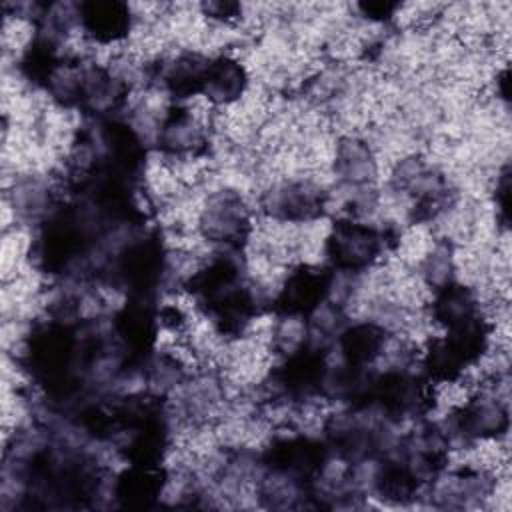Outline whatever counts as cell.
I'll return each mask as SVG.
<instances>
[{"mask_svg": "<svg viewBox=\"0 0 512 512\" xmlns=\"http://www.w3.org/2000/svg\"><path fill=\"white\" fill-rule=\"evenodd\" d=\"M202 12L218 22H232L242 14V6L236 2H206L202 4Z\"/></svg>", "mask_w": 512, "mask_h": 512, "instance_id": "18", "label": "cell"}, {"mask_svg": "<svg viewBox=\"0 0 512 512\" xmlns=\"http://www.w3.org/2000/svg\"><path fill=\"white\" fill-rule=\"evenodd\" d=\"M390 330L378 320H360L346 324L336 336L340 364L350 368H372L386 352Z\"/></svg>", "mask_w": 512, "mask_h": 512, "instance_id": "13", "label": "cell"}, {"mask_svg": "<svg viewBox=\"0 0 512 512\" xmlns=\"http://www.w3.org/2000/svg\"><path fill=\"white\" fill-rule=\"evenodd\" d=\"M330 456L324 440L306 434H286L270 440L258 460L262 472L314 488L328 470Z\"/></svg>", "mask_w": 512, "mask_h": 512, "instance_id": "4", "label": "cell"}, {"mask_svg": "<svg viewBox=\"0 0 512 512\" xmlns=\"http://www.w3.org/2000/svg\"><path fill=\"white\" fill-rule=\"evenodd\" d=\"M392 232L374 224L362 222L354 216L336 220L324 240V254L328 268L344 274L368 272L380 262L382 254L396 246Z\"/></svg>", "mask_w": 512, "mask_h": 512, "instance_id": "2", "label": "cell"}, {"mask_svg": "<svg viewBox=\"0 0 512 512\" xmlns=\"http://www.w3.org/2000/svg\"><path fill=\"white\" fill-rule=\"evenodd\" d=\"M328 192L314 180H286L262 194V212L280 224H310L328 210Z\"/></svg>", "mask_w": 512, "mask_h": 512, "instance_id": "8", "label": "cell"}, {"mask_svg": "<svg viewBox=\"0 0 512 512\" xmlns=\"http://www.w3.org/2000/svg\"><path fill=\"white\" fill-rule=\"evenodd\" d=\"M170 272V256L156 230L130 234L102 266V276L126 296H156Z\"/></svg>", "mask_w": 512, "mask_h": 512, "instance_id": "1", "label": "cell"}, {"mask_svg": "<svg viewBox=\"0 0 512 512\" xmlns=\"http://www.w3.org/2000/svg\"><path fill=\"white\" fill-rule=\"evenodd\" d=\"M478 314H482V310L474 288L452 280L434 290L430 302V316L444 330L460 326L476 318Z\"/></svg>", "mask_w": 512, "mask_h": 512, "instance_id": "16", "label": "cell"}, {"mask_svg": "<svg viewBox=\"0 0 512 512\" xmlns=\"http://www.w3.org/2000/svg\"><path fill=\"white\" fill-rule=\"evenodd\" d=\"M78 26L96 44H116L132 30V10L120 0H86L76 4Z\"/></svg>", "mask_w": 512, "mask_h": 512, "instance_id": "12", "label": "cell"}, {"mask_svg": "<svg viewBox=\"0 0 512 512\" xmlns=\"http://www.w3.org/2000/svg\"><path fill=\"white\" fill-rule=\"evenodd\" d=\"M496 480L484 468L462 466L438 476L430 486V498L442 508H468L482 504L494 494Z\"/></svg>", "mask_w": 512, "mask_h": 512, "instance_id": "10", "label": "cell"}, {"mask_svg": "<svg viewBox=\"0 0 512 512\" xmlns=\"http://www.w3.org/2000/svg\"><path fill=\"white\" fill-rule=\"evenodd\" d=\"M248 84L250 76L246 66L230 54H220L208 58L200 96L214 106H230L246 94Z\"/></svg>", "mask_w": 512, "mask_h": 512, "instance_id": "14", "label": "cell"}, {"mask_svg": "<svg viewBox=\"0 0 512 512\" xmlns=\"http://www.w3.org/2000/svg\"><path fill=\"white\" fill-rule=\"evenodd\" d=\"M156 148L172 160L200 158L208 150V134L190 108L174 104L158 122Z\"/></svg>", "mask_w": 512, "mask_h": 512, "instance_id": "9", "label": "cell"}, {"mask_svg": "<svg viewBox=\"0 0 512 512\" xmlns=\"http://www.w3.org/2000/svg\"><path fill=\"white\" fill-rule=\"evenodd\" d=\"M334 270L316 264H298L282 280L278 292L270 300L276 318L308 320L330 298Z\"/></svg>", "mask_w": 512, "mask_h": 512, "instance_id": "7", "label": "cell"}, {"mask_svg": "<svg viewBox=\"0 0 512 512\" xmlns=\"http://www.w3.org/2000/svg\"><path fill=\"white\" fill-rule=\"evenodd\" d=\"M328 370V346L306 336L300 346L286 352L282 362L270 370L268 388L286 402H308L324 396Z\"/></svg>", "mask_w": 512, "mask_h": 512, "instance_id": "3", "label": "cell"}, {"mask_svg": "<svg viewBox=\"0 0 512 512\" xmlns=\"http://www.w3.org/2000/svg\"><path fill=\"white\" fill-rule=\"evenodd\" d=\"M508 428V402L500 396L496 386L478 388L446 418L444 424L450 444L456 440L462 444L500 440L508 434Z\"/></svg>", "mask_w": 512, "mask_h": 512, "instance_id": "5", "label": "cell"}, {"mask_svg": "<svg viewBox=\"0 0 512 512\" xmlns=\"http://www.w3.org/2000/svg\"><path fill=\"white\" fill-rule=\"evenodd\" d=\"M208 58L198 52H180L170 60H164L160 64V84L166 90V94L180 104L182 100L194 98L202 94V80L206 70Z\"/></svg>", "mask_w": 512, "mask_h": 512, "instance_id": "15", "label": "cell"}, {"mask_svg": "<svg viewBox=\"0 0 512 512\" xmlns=\"http://www.w3.org/2000/svg\"><path fill=\"white\" fill-rule=\"evenodd\" d=\"M168 472L162 464H126L116 474L110 496L122 508H152L164 496Z\"/></svg>", "mask_w": 512, "mask_h": 512, "instance_id": "11", "label": "cell"}, {"mask_svg": "<svg viewBox=\"0 0 512 512\" xmlns=\"http://www.w3.org/2000/svg\"><path fill=\"white\" fill-rule=\"evenodd\" d=\"M196 226L206 242L238 252L252 234L250 208L238 190L222 188L206 198Z\"/></svg>", "mask_w": 512, "mask_h": 512, "instance_id": "6", "label": "cell"}, {"mask_svg": "<svg viewBox=\"0 0 512 512\" xmlns=\"http://www.w3.org/2000/svg\"><path fill=\"white\" fill-rule=\"evenodd\" d=\"M422 280L434 290L454 280V254L448 242L432 246L420 264Z\"/></svg>", "mask_w": 512, "mask_h": 512, "instance_id": "17", "label": "cell"}, {"mask_svg": "<svg viewBox=\"0 0 512 512\" xmlns=\"http://www.w3.org/2000/svg\"><path fill=\"white\" fill-rule=\"evenodd\" d=\"M398 8H400V4H396V2H366V4H360V10H362L364 18L376 20V22L390 20Z\"/></svg>", "mask_w": 512, "mask_h": 512, "instance_id": "19", "label": "cell"}]
</instances>
